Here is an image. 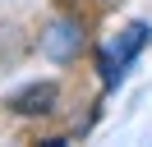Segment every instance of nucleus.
Here are the masks:
<instances>
[{
  "mask_svg": "<svg viewBox=\"0 0 152 147\" xmlns=\"http://www.w3.org/2000/svg\"><path fill=\"white\" fill-rule=\"evenodd\" d=\"M148 37H152V28H148V23H129V28H120V37H115V41L106 46L102 55H97V74H102L106 87H115V83L124 78V69L138 60V51L148 46Z\"/></svg>",
  "mask_w": 152,
  "mask_h": 147,
  "instance_id": "obj_1",
  "label": "nucleus"
},
{
  "mask_svg": "<svg viewBox=\"0 0 152 147\" xmlns=\"http://www.w3.org/2000/svg\"><path fill=\"white\" fill-rule=\"evenodd\" d=\"M23 60V37L14 23H0V69H10V64Z\"/></svg>",
  "mask_w": 152,
  "mask_h": 147,
  "instance_id": "obj_4",
  "label": "nucleus"
},
{
  "mask_svg": "<svg viewBox=\"0 0 152 147\" xmlns=\"http://www.w3.org/2000/svg\"><path fill=\"white\" fill-rule=\"evenodd\" d=\"M83 41H88V28H83V18H74V14H56V18H46V23H42V37H37L42 55H46V60H56V64L78 60Z\"/></svg>",
  "mask_w": 152,
  "mask_h": 147,
  "instance_id": "obj_2",
  "label": "nucleus"
},
{
  "mask_svg": "<svg viewBox=\"0 0 152 147\" xmlns=\"http://www.w3.org/2000/svg\"><path fill=\"white\" fill-rule=\"evenodd\" d=\"M106 5H111V0H106Z\"/></svg>",
  "mask_w": 152,
  "mask_h": 147,
  "instance_id": "obj_5",
  "label": "nucleus"
},
{
  "mask_svg": "<svg viewBox=\"0 0 152 147\" xmlns=\"http://www.w3.org/2000/svg\"><path fill=\"white\" fill-rule=\"evenodd\" d=\"M56 101H60V87L51 78H37V83H23L19 92H10L5 106H10L14 115H51Z\"/></svg>",
  "mask_w": 152,
  "mask_h": 147,
  "instance_id": "obj_3",
  "label": "nucleus"
}]
</instances>
